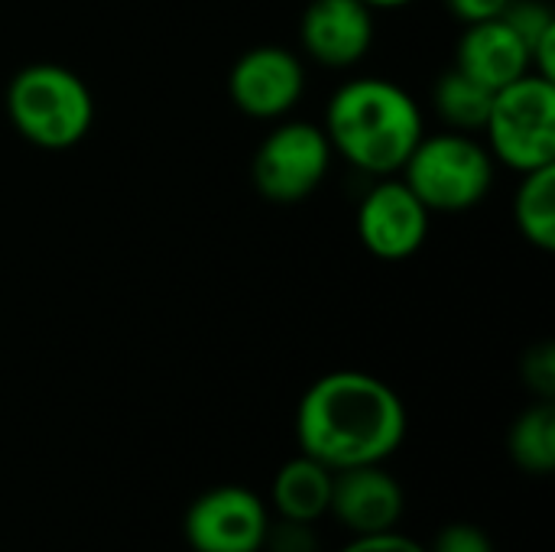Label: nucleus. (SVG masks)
Listing matches in <instances>:
<instances>
[{"label": "nucleus", "mask_w": 555, "mask_h": 552, "mask_svg": "<svg viewBox=\"0 0 555 552\" xmlns=\"http://www.w3.org/2000/svg\"><path fill=\"white\" fill-rule=\"evenodd\" d=\"M507 3L511 0H446L449 13H455L465 26L485 23V20H498Z\"/></svg>", "instance_id": "21"}, {"label": "nucleus", "mask_w": 555, "mask_h": 552, "mask_svg": "<svg viewBox=\"0 0 555 552\" xmlns=\"http://www.w3.org/2000/svg\"><path fill=\"white\" fill-rule=\"evenodd\" d=\"M296 439L302 455L332 472L380 465L406 439V407L380 377L364 371H335L302 394L296 410Z\"/></svg>", "instance_id": "1"}, {"label": "nucleus", "mask_w": 555, "mask_h": 552, "mask_svg": "<svg viewBox=\"0 0 555 552\" xmlns=\"http://www.w3.org/2000/svg\"><path fill=\"white\" fill-rule=\"evenodd\" d=\"M332 478L335 472L309 455L289 459L273 482V504L280 517L293 524H312L325 517L332 501Z\"/></svg>", "instance_id": "13"}, {"label": "nucleus", "mask_w": 555, "mask_h": 552, "mask_svg": "<svg viewBox=\"0 0 555 552\" xmlns=\"http://www.w3.org/2000/svg\"><path fill=\"white\" fill-rule=\"evenodd\" d=\"M514 221L533 247L555 251V166L524 172L514 195Z\"/></svg>", "instance_id": "14"}, {"label": "nucleus", "mask_w": 555, "mask_h": 552, "mask_svg": "<svg viewBox=\"0 0 555 552\" xmlns=\"http://www.w3.org/2000/svg\"><path fill=\"white\" fill-rule=\"evenodd\" d=\"M400 172L429 211L452 215L488 198L494 182V156L468 133H436L420 137Z\"/></svg>", "instance_id": "4"}, {"label": "nucleus", "mask_w": 555, "mask_h": 552, "mask_svg": "<svg viewBox=\"0 0 555 552\" xmlns=\"http://www.w3.org/2000/svg\"><path fill=\"white\" fill-rule=\"evenodd\" d=\"M429 215L403 179L384 176L358 208V238L380 260H406L426 244Z\"/></svg>", "instance_id": "8"}, {"label": "nucleus", "mask_w": 555, "mask_h": 552, "mask_svg": "<svg viewBox=\"0 0 555 552\" xmlns=\"http://www.w3.org/2000/svg\"><path fill=\"white\" fill-rule=\"evenodd\" d=\"M455 68L488 91H501L530 72V52L514 29L498 16L472 23L459 39Z\"/></svg>", "instance_id": "12"}, {"label": "nucleus", "mask_w": 555, "mask_h": 552, "mask_svg": "<svg viewBox=\"0 0 555 552\" xmlns=\"http://www.w3.org/2000/svg\"><path fill=\"white\" fill-rule=\"evenodd\" d=\"M341 552H426V547H420L416 540L390 530V534H374V537H358L351 540Z\"/></svg>", "instance_id": "20"}, {"label": "nucleus", "mask_w": 555, "mask_h": 552, "mask_svg": "<svg viewBox=\"0 0 555 552\" xmlns=\"http://www.w3.org/2000/svg\"><path fill=\"white\" fill-rule=\"evenodd\" d=\"M328 514L358 537L390 534L403 517V488L380 465H358L335 472Z\"/></svg>", "instance_id": "10"}, {"label": "nucleus", "mask_w": 555, "mask_h": 552, "mask_svg": "<svg viewBox=\"0 0 555 552\" xmlns=\"http://www.w3.org/2000/svg\"><path fill=\"white\" fill-rule=\"evenodd\" d=\"M426 552H494L491 537L475 527V524H452L446 530H439V537L433 540V547Z\"/></svg>", "instance_id": "19"}, {"label": "nucleus", "mask_w": 555, "mask_h": 552, "mask_svg": "<svg viewBox=\"0 0 555 552\" xmlns=\"http://www.w3.org/2000/svg\"><path fill=\"white\" fill-rule=\"evenodd\" d=\"M491 156L517 172L555 166V81L527 72L494 91L488 114Z\"/></svg>", "instance_id": "5"}, {"label": "nucleus", "mask_w": 555, "mask_h": 552, "mask_svg": "<svg viewBox=\"0 0 555 552\" xmlns=\"http://www.w3.org/2000/svg\"><path fill=\"white\" fill-rule=\"evenodd\" d=\"M433 101H436L439 117H442L452 130L468 133V130H485L488 114H491L494 91L481 88L478 81H472L468 75H462L459 68H452V72H446V75L436 81Z\"/></svg>", "instance_id": "15"}, {"label": "nucleus", "mask_w": 555, "mask_h": 552, "mask_svg": "<svg viewBox=\"0 0 555 552\" xmlns=\"http://www.w3.org/2000/svg\"><path fill=\"white\" fill-rule=\"evenodd\" d=\"M511 455L530 475H550L555 468V410L550 400L524 410L511 429Z\"/></svg>", "instance_id": "16"}, {"label": "nucleus", "mask_w": 555, "mask_h": 552, "mask_svg": "<svg viewBox=\"0 0 555 552\" xmlns=\"http://www.w3.org/2000/svg\"><path fill=\"white\" fill-rule=\"evenodd\" d=\"M332 166V143L322 127L309 120L280 124L254 156V185L276 205L309 198Z\"/></svg>", "instance_id": "6"}, {"label": "nucleus", "mask_w": 555, "mask_h": 552, "mask_svg": "<svg viewBox=\"0 0 555 552\" xmlns=\"http://www.w3.org/2000/svg\"><path fill=\"white\" fill-rule=\"evenodd\" d=\"M524 381L540 400H553L555 394V348L550 342L537 345L524 358Z\"/></svg>", "instance_id": "18"}, {"label": "nucleus", "mask_w": 555, "mask_h": 552, "mask_svg": "<svg viewBox=\"0 0 555 552\" xmlns=\"http://www.w3.org/2000/svg\"><path fill=\"white\" fill-rule=\"evenodd\" d=\"M7 117L33 146L68 150L88 137L94 124V98L72 68L36 62L10 78Z\"/></svg>", "instance_id": "3"}, {"label": "nucleus", "mask_w": 555, "mask_h": 552, "mask_svg": "<svg viewBox=\"0 0 555 552\" xmlns=\"http://www.w3.org/2000/svg\"><path fill=\"white\" fill-rule=\"evenodd\" d=\"M299 36L315 62L348 68L361 62L374 42V10L361 0H312L302 13Z\"/></svg>", "instance_id": "11"}, {"label": "nucleus", "mask_w": 555, "mask_h": 552, "mask_svg": "<svg viewBox=\"0 0 555 552\" xmlns=\"http://www.w3.org/2000/svg\"><path fill=\"white\" fill-rule=\"evenodd\" d=\"M182 530L195 552H260L270 537V517L250 488L218 485L189 504Z\"/></svg>", "instance_id": "7"}, {"label": "nucleus", "mask_w": 555, "mask_h": 552, "mask_svg": "<svg viewBox=\"0 0 555 552\" xmlns=\"http://www.w3.org/2000/svg\"><path fill=\"white\" fill-rule=\"evenodd\" d=\"M325 137L367 176H393L423 137V114L413 94L387 78H354L341 85L325 111Z\"/></svg>", "instance_id": "2"}, {"label": "nucleus", "mask_w": 555, "mask_h": 552, "mask_svg": "<svg viewBox=\"0 0 555 552\" xmlns=\"http://www.w3.org/2000/svg\"><path fill=\"white\" fill-rule=\"evenodd\" d=\"M501 20L514 29V36L527 46V52H533V46L555 29V13L546 0H511Z\"/></svg>", "instance_id": "17"}, {"label": "nucleus", "mask_w": 555, "mask_h": 552, "mask_svg": "<svg viewBox=\"0 0 555 552\" xmlns=\"http://www.w3.org/2000/svg\"><path fill=\"white\" fill-rule=\"evenodd\" d=\"M228 91L237 111L257 120H276L296 107L306 91V68L296 52L283 46H254L247 49L231 75Z\"/></svg>", "instance_id": "9"}, {"label": "nucleus", "mask_w": 555, "mask_h": 552, "mask_svg": "<svg viewBox=\"0 0 555 552\" xmlns=\"http://www.w3.org/2000/svg\"><path fill=\"white\" fill-rule=\"evenodd\" d=\"M361 3H367L371 10H397V7H406L413 0H361Z\"/></svg>", "instance_id": "22"}]
</instances>
